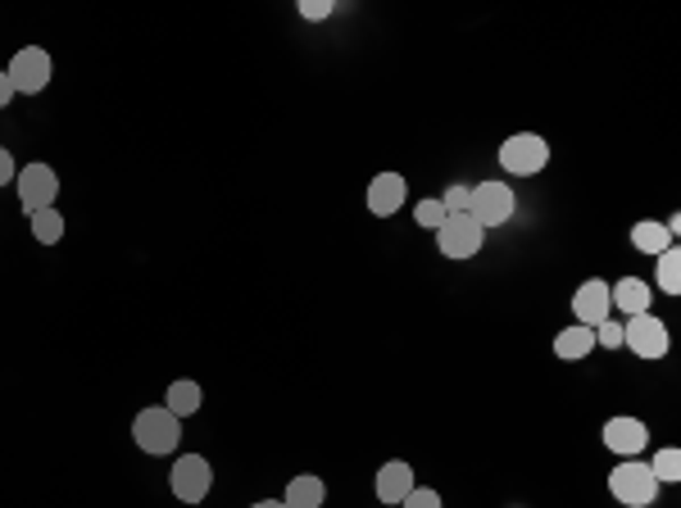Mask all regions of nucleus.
I'll use <instances>...</instances> for the list:
<instances>
[{"mask_svg": "<svg viewBox=\"0 0 681 508\" xmlns=\"http://www.w3.org/2000/svg\"><path fill=\"white\" fill-rule=\"evenodd\" d=\"M336 5H332V0H300V14L304 19H327Z\"/></svg>", "mask_w": 681, "mask_h": 508, "instance_id": "nucleus-26", "label": "nucleus"}, {"mask_svg": "<svg viewBox=\"0 0 681 508\" xmlns=\"http://www.w3.org/2000/svg\"><path fill=\"white\" fill-rule=\"evenodd\" d=\"M19 92H14V82H10V73L0 69V109H10V100H14Z\"/></svg>", "mask_w": 681, "mask_h": 508, "instance_id": "nucleus-28", "label": "nucleus"}, {"mask_svg": "<svg viewBox=\"0 0 681 508\" xmlns=\"http://www.w3.org/2000/svg\"><path fill=\"white\" fill-rule=\"evenodd\" d=\"M132 440H136V449H146V455H174L178 440H182V422L164 404L141 409L132 418Z\"/></svg>", "mask_w": 681, "mask_h": 508, "instance_id": "nucleus-2", "label": "nucleus"}, {"mask_svg": "<svg viewBox=\"0 0 681 508\" xmlns=\"http://www.w3.org/2000/svg\"><path fill=\"white\" fill-rule=\"evenodd\" d=\"M19 178V168H14V155L5 150V146H0V186H5V182H14Z\"/></svg>", "mask_w": 681, "mask_h": 508, "instance_id": "nucleus-27", "label": "nucleus"}, {"mask_svg": "<svg viewBox=\"0 0 681 508\" xmlns=\"http://www.w3.org/2000/svg\"><path fill=\"white\" fill-rule=\"evenodd\" d=\"M414 486H418V482H414V468H409L405 459L382 463V472H378V499H382V504H401Z\"/></svg>", "mask_w": 681, "mask_h": 508, "instance_id": "nucleus-14", "label": "nucleus"}, {"mask_svg": "<svg viewBox=\"0 0 681 508\" xmlns=\"http://www.w3.org/2000/svg\"><path fill=\"white\" fill-rule=\"evenodd\" d=\"M590 350H595V331L582 327V323H577V327H563V331L554 336V354H559L563 363H582Z\"/></svg>", "mask_w": 681, "mask_h": 508, "instance_id": "nucleus-15", "label": "nucleus"}, {"mask_svg": "<svg viewBox=\"0 0 681 508\" xmlns=\"http://www.w3.org/2000/svg\"><path fill=\"white\" fill-rule=\"evenodd\" d=\"M164 409L174 413L178 422L191 418V413H201V386H195V382H174L164 390Z\"/></svg>", "mask_w": 681, "mask_h": 508, "instance_id": "nucleus-17", "label": "nucleus"}, {"mask_svg": "<svg viewBox=\"0 0 681 508\" xmlns=\"http://www.w3.org/2000/svg\"><path fill=\"white\" fill-rule=\"evenodd\" d=\"M468 201H473V186H464V182H450V186L441 191L445 214H468Z\"/></svg>", "mask_w": 681, "mask_h": 508, "instance_id": "nucleus-23", "label": "nucleus"}, {"mask_svg": "<svg viewBox=\"0 0 681 508\" xmlns=\"http://www.w3.org/2000/svg\"><path fill=\"white\" fill-rule=\"evenodd\" d=\"M659 482L655 472H649V463H636V459H622L613 472H609V495L622 504V508H649L659 499Z\"/></svg>", "mask_w": 681, "mask_h": 508, "instance_id": "nucleus-1", "label": "nucleus"}, {"mask_svg": "<svg viewBox=\"0 0 681 508\" xmlns=\"http://www.w3.org/2000/svg\"><path fill=\"white\" fill-rule=\"evenodd\" d=\"M33 218V237L41 241V245H60V237H64V214L60 209H37V214H27Z\"/></svg>", "mask_w": 681, "mask_h": 508, "instance_id": "nucleus-19", "label": "nucleus"}, {"mask_svg": "<svg viewBox=\"0 0 681 508\" xmlns=\"http://www.w3.org/2000/svg\"><path fill=\"white\" fill-rule=\"evenodd\" d=\"M622 346H628L636 359H664L668 354V327L655 314H636L622 323Z\"/></svg>", "mask_w": 681, "mask_h": 508, "instance_id": "nucleus-9", "label": "nucleus"}, {"mask_svg": "<svg viewBox=\"0 0 681 508\" xmlns=\"http://www.w3.org/2000/svg\"><path fill=\"white\" fill-rule=\"evenodd\" d=\"M323 499H327V486L319 482L314 472H304V476H291L287 495H282V504H287V508H323Z\"/></svg>", "mask_w": 681, "mask_h": 508, "instance_id": "nucleus-16", "label": "nucleus"}, {"mask_svg": "<svg viewBox=\"0 0 681 508\" xmlns=\"http://www.w3.org/2000/svg\"><path fill=\"white\" fill-rule=\"evenodd\" d=\"M518 201H514V186L509 182H477L473 186V201H468V218H477L481 228H504L514 218Z\"/></svg>", "mask_w": 681, "mask_h": 508, "instance_id": "nucleus-4", "label": "nucleus"}, {"mask_svg": "<svg viewBox=\"0 0 681 508\" xmlns=\"http://www.w3.org/2000/svg\"><path fill=\"white\" fill-rule=\"evenodd\" d=\"M659 291L664 295H681V254H677V245H668L664 254H659Z\"/></svg>", "mask_w": 681, "mask_h": 508, "instance_id": "nucleus-20", "label": "nucleus"}, {"mask_svg": "<svg viewBox=\"0 0 681 508\" xmlns=\"http://www.w3.org/2000/svg\"><path fill=\"white\" fill-rule=\"evenodd\" d=\"M445 218H450V214H445V205L437 201V195H428V201L414 205V222H418V228H428V232H437Z\"/></svg>", "mask_w": 681, "mask_h": 508, "instance_id": "nucleus-22", "label": "nucleus"}, {"mask_svg": "<svg viewBox=\"0 0 681 508\" xmlns=\"http://www.w3.org/2000/svg\"><path fill=\"white\" fill-rule=\"evenodd\" d=\"M649 472H655V482H659V486L681 482V449H659L655 463H649Z\"/></svg>", "mask_w": 681, "mask_h": 508, "instance_id": "nucleus-21", "label": "nucleus"}, {"mask_svg": "<svg viewBox=\"0 0 681 508\" xmlns=\"http://www.w3.org/2000/svg\"><path fill=\"white\" fill-rule=\"evenodd\" d=\"M649 300H655V287H649L645 277H622L618 287H609V304L618 309V314H649Z\"/></svg>", "mask_w": 681, "mask_h": 508, "instance_id": "nucleus-13", "label": "nucleus"}, {"mask_svg": "<svg viewBox=\"0 0 681 508\" xmlns=\"http://www.w3.org/2000/svg\"><path fill=\"white\" fill-rule=\"evenodd\" d=\"M10 82H14V92L19 96H37V92H46L50 87V73H55V64H50V55L41 50V46H23L14 60H10Z\"/></svg>", "mask_w": 681, "mask_h": 508, "instance_id": "nucleus-7", "label": "nucleus"}, {"mask_svg": "<svg viewBox=\"0 0 681 508\" xmlns=\"http://www.w3.org/2000/svg\"><path fill=\"white\" fill-rule=\"evenodd\" d=\"M401 508H445V504H441V495H437L432 486H414V491L401 499Z\"/></svg>", "mask_w": 681, "mask_h": 508, "instance_id": "nucleus-24", "label": "nucleus"}, {"mask_svg": "<svg viewBox=\"0 0 681 508\" xmlns=\"http://www.w3.org/2000/svg\"><path fill=\"white\" fill-rule=\"evenodd\" d=\"M573 318L582 327H600L605 318H613V304H609V281L605 277H586L577 295H573Z\"/></svg>", "mask_w": 681, "mask_h": 508, "instance_id": "nucleus-10", "label": "nucleus"}, {"mask_svg": "<svg viewBox=\"0 0 681 508\" xmlns=\"http://www.w3.org/2000/svg\"><path fill=\"white\" fill-rule=\"evenodd\" d=\"M250 508H287L282 499H260V504H250Z\"/></svg>", "mask_w": 681, "mask_h": 508, "instance_id": "nucleus-29", "label": "nucleus"}, {"mask_svg": "<svg viewBox=\"0 0 681 508\" xmlns=\"http://www.w3.org/2000/svg\"><path fill=\"white\" fill-rule=\"evenodd\" d=\"M14 186H19V205H23L27 214L50 209L55 195H60V178H55L50 164H27V168H19Z\"/></svg>", "mask_w": 681, "mask_h": 508, "instance_id": "nucleus-8", "label": "nucleus"}, {"mask_svg": "<svg viewBox=\"0 0 681 508\" xmlns=\"http://www.w3.org/2000/svg\"><path fill=\"white\" fill-rule=\"evenodd\" d=\"M600 436H605V445L613 449L618 459H636L641 449L649 445V427H645L641 418H628V413H622V418H609Z\"/></svg>", "mask_w": 681, "mask_h": 508, "instance_id": "nucleus-11", "label": "nucleus"}, {"mask_svg": "<svg viewBox=\"0 0 681 508\" xmlns=\"http://www.w3.org/2000/svg\"><path fill=\"white\" fill-rule=\"evenodd\" d=\"M590 331H595V346H605V350L622 346V323H613V318H605L600 327H590Z\"/></svg>", "mask_w": 681, "mask_h": 508, "instance_id": "nucleus-25", "label": "nucleus"}, {"mask_svg": "<svg viewBox=\"0 0 681 508\" xmlns=\"http://www.w3.org/2000/svg\"><path fill=\"white\" fill-rule=\"evenodd\" d=\"M405 195H409V182H405L401 173H378L373 182H368V195H363V205H368V214H378V218H391V214H401Z\"/></svg>", "mask_w": 681, "mask_h": 508, "instance_id": "nucleus-12", "label": "nucleus"}, {"mask_svg": "<svg viewBox=\"0 0 681 508\" xmlns=\"http://www.w3.org/2000/svg\"><path fill=\"white\" fill-rule=\"evenodd\" d=\"M632 245H636L641 254H649V259H659V254L672 245V237H668V228H664V222L645 218V222H636V228H632Z\"/></svg>", "mask_w": 681, "mask_h": 508, "instance_id": "nucleus-18", "label": "nucleus"}, {"mask_svg": "<svg viewBox=\"0 0 681 508\" xmlns=\"http://www.w3.org/2000/svg\"><path fill=\"white\" fill-rule=\"evenodd\" d=\"M214 486V472L205 455H182L174 468H168V491H174L182 504H201Z\"/></svg>", "mask_w": 681, "mask_h": 508, "instance_id": "nucleus-6", "label": "nucleus"}, {"mask_svg": "<svg viewBox=\"0 0 681 508\" xmlns=\"http://www.w3.org/2000/svg\"><path fill=\"white\" fill-rule=\"evenodd\" d=\"M481 241H487V228L468 214H450L437 228V245L445 259H473V254H481Z\"/></svg>", "mask_w": 681, "mask_h": 508, "instance_id": "nucleus-5", "label": "nucleus"}, {"mask_svg": "<svg viewBox=\"0 0 681 508\" xmlns=\"http://www.w3.org/2000/svg\"><path fill=\"white\" fill-rule=\"evenodd\" d=\"M550 164V141L536 132H514L500 141V168L509 178H531Z\"/></svg>", "mask_w": 681, "mask_h": 508, "instance_id": "nucleus-3", "label": "nucleus"}]
</instances>
